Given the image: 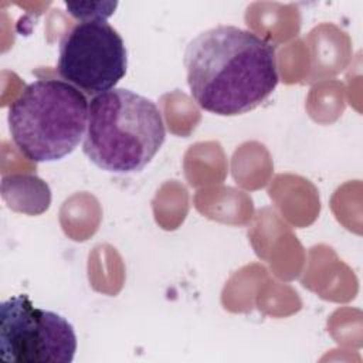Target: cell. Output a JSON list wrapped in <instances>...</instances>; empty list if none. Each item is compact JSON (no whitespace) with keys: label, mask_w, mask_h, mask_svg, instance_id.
Returning a JSON list of instances; mask_svg holds the SVG:
<instances>
[{"label":"cell","mask_w":363,"mask_h":363,"mask_svg":"<svg viewBox=\"0 0 363 363\" xmlns=\"http://www.w3.org/2000/svg\"><path fill=\"white\" fill-rule=\"evenodd\" d=\"M85 95L64 79H35L11 102L7 125L13 143L31 162H55L72 153L86 132Z\"/></svg>","instance_id":"3957f363"},{"label":"cell","mask_w":363,"mask_h":363,"mask_svg":"<svg viewBox=\"0 0 363 363\" xmlns=\"http://www.w3.org/2000/svg\"><path fill=\"white\" fill-rule=\"evenodd\" d=\"M126 68L125 43L108 21H79L60 41L57 71L81 92L96 96L113 89Z\"/></svg>","instance_id":"5b68a950"},{"label":"cell","mask_w":363,"mask_h":363,"mask_svg":"<svg viewBox=\"0 0 363 363\" xmlns=\"http://www.w3.org/2000/svg\"><path fill=\"white\" fill-rule=\"evenodd\" d=\"M184 68L191 98L220 116L252 111L279 82L274 45L235 26L196 35L186 47Z\"/></svg>","instance_id":"6da1fadb"},{"label":"cell","mask_w":363,"mask_h":363,"mask_svg":"<svg viewBox=\"0 0 363 363\" xmlns=\"http://www.w3.org/2000/svg\"><path fill=\"white\" fill-rule=\"evenodd\" d=\"M77 352L74 326L20 294L0 305V356L10 363H69Z\"/></svg>","instance_id":"277c9868"},{"label":"cell","mask_w":363,"mask_h":363,"mask_svg":"<svg viewBox=\"0 0 363 363\" xmlns=\"http://www.w3.org/2000/svg\"><path fill=\"white\" fill-rule=\"evenodd\" d=\"M164 139L163 116L152 99L126 88L91 99L82 150L99 169L122 174L140 172Z\"/></svg>","instance_id":"7a4b0ae2"},{"label":"cell","mask_w":363,"mask_h":363,"mask_svg":"<svg viewBox=\"0 0 363 363\" xmlns=\"http://www.w3.org/2000/svg\"><path fill=\"white\" fill-rule=\"evenodd\" d=\"M68 13L79 21L104 20L111 17L116 7V1H64Z\"/></svg>","instance_id":"52a82bcc"},{"label":"cell","mask_w":363,"mask_h":363,"mask_svg":"<svg viewBox=\"0 0 363 363\" xmlns=\"http://www.w3.org/2000/svg\"><path fill=\"white\" fill-rule=\"evenodd\" d=\"M1 197L11 210L37 216L48 210L51 190L34 174H10L1 179Z\"/></svg>","instance_id":"8992f818"}]
</instances>
